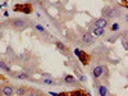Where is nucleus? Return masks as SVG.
Here are the masks:
<instances>
[{
  "mask_svg": "<svg viewBox=\"0 0 128 96\" xmlns=\"http://www.w3.org/2000/svg\"><path fill=\"white\" fill-rule=\"evenodd\" d=\"M28 23H31V22H29V19H27V18H13V19H10L9 22H6L4 24H9L10 27L18 29V31H22V29L28 27L29 26Z\"/></svg>",
  "mask_w": 128,
  "mask_h": 96,
  "instance_id": "f257e3e1",
  "label": "nucleus"
},
{
  "mask_svg": "<svg viewBox=\"0 0 128 96\" xmlns=\"http://www.w3.org/2000/svg\"><path fill=\"white\" fill-rule=\"evenodd\" d=\"M101 13H103L104 18H114V17H118L122 14L120 13V9L114 8V6H105Z\"/></svg>",
  "mask_w": 128,
  "mask_h": 96,
  "instance_id": "f03ea898",
  "label": "nucleus"
},
{
  "mask_svg": "<svg viewBox=\"0 0 128 96\" xmlns=\"http://www.w3.org/2000/svg\"><path fill=\"white\" fill-rule=\"evenodd\" d=\"M106 74H108V69H106L105 65L97 64L92 69V76H93V78H95V79H99L103 76H106Z\"/></svg>",
  "mask_w": 128,
  "mask_h": 96,
  "instance_id": "7ed1b4c3",
  "label": "nucleus"
},
{
  "mask_svg": "<svg viewBox=\"0 0 128 96\" xmlns=\"http://www.w3.org/2000/svg\"><path fill=\"white\" fill-rule=\"evenodd\" d=\"M13 10L14 12H22L23 14H31L33 12V8L31 4L26 3V4H16L13 6Z\"/></svg>",
  "mask_w": 128,
  "mask_h": 96,
  "instance_id": "20e7f679",
  "label": "nucleus"
},
{
  "mask_svg": "<svg viewBox=\"0 0 128 96\" xmlns=\"http://www.w3.org/2000/svg\"><path fill=\"white\" fill-rule=\"evenodd\" d=\"M78 59H80V62L82 63L83 65H87L88 63H90V60H91V56L86 53V51H83V50H80V53H78Z\"/></svg>",
  "mask_w": 128,
  "mask_h": 96,
  "instance_id": "39448f33",
  "label": "nucleus"
},
{
  "mask_svg": "<svg viewBox=\"0 0 128 96\" xmlns=\"http://www.w3.org/2000/svg\"><path fill=\"white\" fill-rule=\"evenodd\" d=\"M82 42L86 44V45H91V44L95 42V37L90 32H86V34L82 35Z\"/></svg>",
  "mask_w": 128,
  "mask_h": 96,
  "instance_id": "423d86ee",
  "label": "nucleus"
},
{
  "mask_svg": "<svg viewBox=\"0 0 128 96\" xmlns=\"http://www.w3.org/2000/svg\"><path fill=\"white\" fill-rule=\"evenodd\" d=\"M14 94V87L12 85H5V86H1V95L4 96H12Z\"/></svg>",
  "mask_w": 128,
  "mask_h": 96,
  "instance_id": "0eeeda50",
  "label": "nucleus"
},
{
  "mask_svg": "<svg viewBox=\"0 0 128 96\" xmlns=\"http://www.w3.org/2000/svg\"><path fill=\"white\" fill-rule=\"evenodd\" d=\"M108 24H109L108 19L103 17V18H99V19L95 21V23H93V27H103V28H105Z\"/></svg>",
  "mask_w": 128,
  "mask_h": 96,
  "instance_id": "6e6552de",
  "label": "nucleus"
},
{
  "mask_svg": "<svg viewBox=\"0 0 128 96\" xmlns=\"http://www.w3.org/2000/svg\"><path fill=\"white\" fill-rule=\"evenodd\" d=\"M32 90L31 88H28V87H24V86H22V87H18L17 90H14V92H16L17 95H26V94H29Z\"/></svg>",
  "mask_w": 128,
  "mask_h": 96,
  "instance_id": "1a4fd4ad",
  "label": "nucleus"
},
{
  "mask_svg": "<svg viewBox=\"0 0 128 96\" xmlns=\"http://www.w3.org/2000/svg\"><path fill=\"white\" fill-rule=\"evenodd\" d=\"M55 45H56V47H58L60 51H62V53H64V54H68V53H69V49H68V47H67L65 45H64L63 42L56 41V42H55Z\"/></svg>",
  "mask_w": 128,
  "mask_h": 96,
  "instance_id": "9d476101",
  "label": "nucleus"
},
{
  "mask_svg": "<svg viewBox=\"0 0 128 96\" xmlns=\"http://www.w3.org/2000/svg\"><path fill=\"white\" fill-rule=\"evenodd\" d=\"M97 92H99L100 96H106L109 95V90L106 86H104V85H100L99 87H97Z\"/></svg>",
  "mask_w": 128,
  "mask_h": 96,
  "instance_id": "9b49d317",
  "label": "nucleus"
},
{
  "mask_svg": "<svg viewBox=\"0 0 128 96\" xmlns=\"http://www.w3.org/2000/svg\"><path fill=\"white\" fill-rule=\"evenodd\" d=\"M64 82L65 83H72V85H76V83H78L77 81H76V78H74V76H72V74H67V76H64Z\"/></svg>",
  "mask_w": 128,
  "mask_h": 96,
  "instance_id": "f8f14e48",
  "label": "nucleus"
},
{
  "mask_svg": "<svg viewBox=\"0 0 128 96\" xmlns=\"http://www.w3.org/2000/svg\"><path fill=\"white\" fill-rule=\"evenodd\" d=\"M14 78H18V79H29V73L24 72V73H16L13 76Z\"/></svg>",
  "mask_w": 128,
  "mask_h": 96,
  "instance_id": "ddd939ff",
  "label": "nucleus"
},
{
  "mask_svg": "<svg viewBox=\"0 0 128 96\" xmlns=\"http://www.w3.org/2000/svg\"><path fill=\"white\" fill-rule=\"evenodd\" d=\"M92 31H93V35H96V36H99V37H100V36L104 35L105 28H103V27H93Z\"/></svg>",
  "mask_w": 128,
  "mask_h": 96,
  "instance_id": "4468645a",
  "label": "nucleus"
},
{
  "mask_svg": "<svg viewBox=\"0 0 128 96\" xmlns=\"http://www.w3.org/2000/svg\"><path fill=\"white\" fill-rule=\"evenodd\" d=\"M0 68H1L3 71H5V72H10V67L3 60H0Z\"/></svg>",
  "mask_w": 128,
  "mask_h": 96,
  "instance_id": "2eb2a0df",
  "label": "nucleus"
},
{
  "mask_svg": "<svg viewBox=\"0 0 128 96\" xmlns=\"http://www.w3.org/2000/svg\"><path fill=\"white\" fill-rule=\"evenodd\" d=\"M41 82L45 83V85H55V81L51 79V77H45V78L41 81Z\"/></svg>",
  "mask_w": 128,
  "mask_h": 96,
  "instance_id": "dca6fc26",
  "label": "nucleus"
},
{
  "mask_svg": "<svg viewBox=\"0 0 128 96\" xmlns=\"http://www.w3.org/2000/svg\"><path fill=\"white\" fill-rule=\"evenodd\" d=\"M69 95H87L88 92H86V91H83V90H74V91H70V92H68Z\"/></svg>",
  "mask_w": 128,
  "mask_h": 96,
  "instance_id": "f3484780",
  "label": "nucleus"
},
{
  "mask_svg": "<svg viewBox=\"0 0 128 96\" xmlns=\"http://www.w3.org/2000/svg\"><path fill=\"white\" fill-rule=\"evenodd\" d=\"M33 27H35L36 31H39V32H41V34L46 35V31H45V28H44L41 24H33Z\"/></svg>",
  "mask_w": 128,
  "mask_h": 96,
  "instance_id": "a211bd4d",
  "label": "nucleus"
},
{
  "mask_svg": "<svg viewBox=\"0 0 128 96\" xmlns=\"http://www.w3.org/2000/svg\"><path fill=\"white\" fill-rule=\"evenodd\" d=\"M120 28V26H119V23H114L110 27V31H118V29Z\"/></svg>",
  "mask_w": 128,
  "mask_h": 96,
  "instance_id": "6ab92c4d",
  "label": "nucleus"
},
{
  "mask_svg": "<svg viewBox=\"0 0 128 96\" xmlns=\"http://www.w3.org/2000/svg\"><path fill=\"white\" fill-rule=\"evenodd\" d=\"M78 78H80V81H81V82H85V81H86V77H85V76H82V74H80V76H78Z\"/></svg>",
  "mask_w": 128,
  "mask_h": 96,
  "instance_id": "aec40b11",
  "label": "nucleus"
},
{
  "mask_svg": "<svg viewBox=\"0 0 128 96\" xmlns=\"http://www.w3.org/2000/svg\"><path fill=\"white\" fill-rule=\"evenodd\" d=\"M5 6H8V1H4L1 5H0V8H5Z\"/></svg>",
  "mask_w": 128,
  "mask_h": 96,
  "instance_id": "412c9836",
  "label": "nucleus"
},
{
  "mask_svg": "<svg viewBox=\"0 0 128 96\" xmlns=\"http://www.w3.org/2000/svg\"><path fill=\"white\" fill-rule=\"evenodd\" d=\"M122 3H123V6H124V8H127V0H122Z\"/></svg>",
  "mask_w": 128,
  "mask_h": 96,
  "instance_id": "4be33fe9",
  "label": "nucleus"
},
{
  "mask_svg": "<svg viewBox=\"0 0 128 96\" xmlns=\"http://www.w3.org/2000/svg\"><path fill=\"white\" fill-rule=\"evenodd\" d=\"M123 47H124V49H127V41H126V40L123 41Z\"/></svg>",
  "mask_w": 128,
  "mask_h": 96,
  "instance_id": "5701e85b",
  "label": "nucleus"
},
{
  "mask_svg": "<svg viewBox=\"0 0 128 96\" xmlns=\"http://www.w3.org/2000/svg\"><path fill=\"white\" fill-rule=\"evenodd\" d=\"M4 17H9V12H8V10H5V12H4Z\"/></svg>",
  "mask_w": 128,
  "mask_h": 96,
  "instance_id": "b1692460",
  "label": "nucleus"
},
{
  "mask_svg": "<svg viewBox=\"0 0 128 96\" xmlns=\"http://www.w3.org/2000/svg\"><path fill=\"white\" fill-rule=\"evenodd\" d=\"M44 77H51L50 73H44Z\"/></svg>",
  "mask_w": 128,
  "mask_h": 96,
  "instance_id": "393cba45",
  "label": "nucleus"
},
{
  "mask_svg": "<svg viewBox=\"0 0 128 96\" xmlns=\"http://www.w3.org/2000/svg\"><path fill=\"white\" fill-rule=\"evenodd\" d=\"M78 53H80V49H76V50H74V54H76V55H78Z\"/></svg>",
  "mask_w": 128,
  "mask_h": 96,
  "instance_id": "a878e982",
  "label": "nucleus"
},
{
  "mask_svg": "<svg viewBox=\"0 0 128 96\" xmlns=\"http://www.w3.org/2000/svg\"><path fill=\"white\" fill-rule=\"evenodd\" d=\"M0 95H1V86H0Z\"/></svg>",
  "mask_w": 128,
  "mask_h": 96,
  "instance_id": "bb28decb",
  "label": "nucleus"
}]
</instances>
